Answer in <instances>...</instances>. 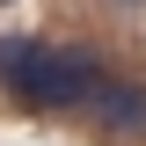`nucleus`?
<instances>
[{"mask_svg": "<svg viewBox=\"0 0 146 146\" xmlns=\"http://www.w3.org/2000/svg\"><path fill=\"white\" fill-rule=\"evenodd\" d=\"M0 80L36 110H88V95L102 88V73L80 44H36V36H15V44H0Z\"/></svg>", "mask_w": 146, "mask_h": 146, "instance_id": "f257e3e1", "label": "nucleus"}, {"mask_svg": "<svg viewBox=\"0 0 146 146\" xmlns=\"http://www.w3.org/2000/svg\"><path fill=\"white\" fill-rule=\"evenodd\" d=\"M80 117H95V124H110V131H146V88H131V80H102V88L88 95Z\"/></svg>", "mask_w": 146, "mask_h": 146, "instance_id": "f03ea898", "label": "nucleus"}, {"mask_svg": "<svg viewBox=\"0 0 146 146\" xmlns=\"http://www.w3.org/2000/svg\"><path fill=\"white\" fill-rule=\"evenodd\" d=\"M124 7H139V0H124Z\"/></svg>", "mask_w": 146, "mask_h": 146, "instance_id": "7ed1b4c3", "label": "nucleus"}]
</instances>
